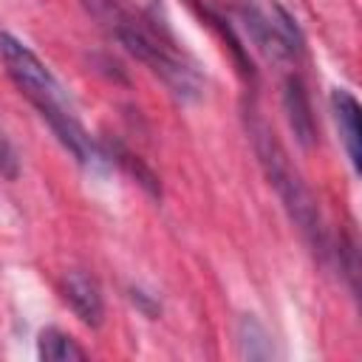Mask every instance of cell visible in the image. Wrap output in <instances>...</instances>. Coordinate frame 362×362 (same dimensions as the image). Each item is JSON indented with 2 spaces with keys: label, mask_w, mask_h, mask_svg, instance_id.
<instances>
[{
  "label": "cell",
  "mask_w": 362,
  "mask_h": 362,
  "mask_svg": "<svg viewBox=\"0 0 362 362\" xmlns=\"http://www.w3.org/2000/svg\"><path fill=\"white\" fill-rule=\"evenodd\" d=\"M283 105H286V116L288 124L294 130V136L300 139V144H311L314 141V116H311V105H308V93L300 76H288L283 85Z\"/></svg>",
  "instance_id": "obj_7"
},
{
  "label": "cell",
  "mask_w": 362,
  "mask_h": 362,
  "mask_svg": "<svg viewBox=\"0 0 362 362\" xmlns=\"http://www.w3.org/2000/svg\"><path fill=\"white\" fill-rule=\"evenodd\" d=\"M37 354L40 359L48 362H71V359H85L88 351L82 345H76V339L59 328H45L37 339Z\"/></svg>",
  "instance_id": "obj_8"
},
{
  "label": "cell",
  "mask_w": 362,
  "mask_h": 362,
  "mask_svg": "<svg viewBox=\"0 0 362 362\" xmlns=\"http://www.w3.org/2000/svg\"><path fill=\"white\" fill-rule=\"evenodd\" d=\"M0 62L8 74V79L17 85V90L37 107V113L48 122L54 136L74 153V158L85 167H99L102 156L82 127L76 107L65 90V85L54 76V71L14 34L0 31Z\"/></svg>",
  "instance_id": "obj_1"
},
{
  "label": "cell",
  "mask_w": 362,
  "mask_h": 362,
  "mask_svg": "<svg viewBox=\"0 0 362 362\" xmlns=\"http://www.w3.org/2000/svg\"><path fill=\"white\" fill-rule=\"evenodd\" d=\"M88 14L139 62H144L178 99H195L201 93V76L192 62L173 48L167 37H161L144 17L133 14L119 0H82Z\"/></svg>",
  "instance_id": "obj_2"
},
{
  "label": "cell",
  "mask_w": 362,
  "mask_h": 362,
  "mask_svg": "<svg viewBox=\"0 0 362 362\" xmlns=\"http://www.w3.org/2000/svg\"><path fill=\"white\" fill-rule=\"evenodd\" d=\"M331 110H334V122H337L342 147L348 153V161L359 173V167H362V150H359V102H356V96L351 90L334 88V93H331Z\"/></svg>",
  "instance_id": "obj_6"
},
{
  "label": "cell",
  "mask_w": 362,
  "mask_h": 362,
  "mask_svg": "<svg viewBox=\"0 0 362 362\" xmlns=\"http://www.w3.org/2000/svg\"><path fill=\"white\" fill-rule=\"evenodd\" d=\"M252 141L257 150V158L269 175V184L277 189L288 218L297 223V229L305 235V240L317 249L325 252V226L320 218V206L308 189V184L300 178V173L291 167L286 150L280 147V141L274 139V133L269 130V124L263 119H252Z\"/></svg>",
  "instance_id": "obj_3"
},
{
  "label": "cell",
  "mask_w": 362,
  "mask_h": 362,
  "mask_svg": "<svg viewBox=\"0 0 362 362\" xmlns=\"http://www.w3.org/2000/svg\"><path fill=\"white\" fill-rule=\"evenodd\" d=\"M240 14H243V25L249 28L252 40L272 57L303 54V34L294 17L277 0H249L240 8Z\"/></svg>",
  "instance_id": "obj_4"
},
{
  "label": "cell",
  "mask_w": 362,
  "mask_h": 362,
  "mask_svg": "<svg viewBox=\"0 0 362 362\" xmlns=\"http://www.w3.org/2000/svg\"><path fill=\"white\" fill-rule=\"evenodd\" d=\"M62 297L85 325L90 328L102 325V317H105L102 288L88 272H68L62 277Z\"/></svg>",
  "instance_id": "obj_5"
}]
</instances>
